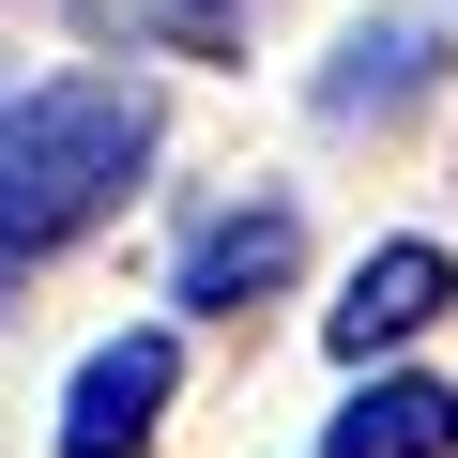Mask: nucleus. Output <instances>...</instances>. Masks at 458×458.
<instances>
[{"mask_svg":"<svg viewBox=\"0 0 458 458\" xmlns=\"http://www.w3.org/2000/svg\"><path fill=\"white\" fill-rule=\"evenodd\" d=\"M153 168V92L138 77H47L0 107V291L62 260L77 229H107Z\"/></svg>","mask_w":458,"mask_h":458,"instance_id":"1","label":"nucleus"},{"mask_svg":"<svg viewBox=\"0 0 458 458\" xmlns=\"http://www.w3.org/2000/svg\"><path fill=\"white\" fill-rule=\"evenodd\" d=\"M443 306H458V260H443V245H367L321 336H336V367L367 382V367H382V352H412V336H428Z\"/></svg>","mask_w":458,"mask_h":458,"instance_id":"2","label":"nucleus"},{"mask_svg":"<svg viewBox=\"0 0 458 458\" xmlns=\"http://www.w3.org/2000/svg\"><path fill=\"white\" fill-rule=\"evenodd\" d=\"M443 92V16H367V31H336V62H321V123H412Z\"/></svg>","mask_w":458,"mask_h":458,"instance_id":"3","label":"nucleus"},{"mask_svg":"<svg viewBox=\"0 0 458 458\" xmlns=\"http://www.w3.org/2000/svg\"><path fill=\"white\" fill-rule=\"evenodd\" d=\"M168 382H183V352H168V336H107V352L62 382V458H138V443H153V412H168Z\"/></svg>","mask_w":458,"mask_h":458,"instance_id":"4","label":"nucleus"},{"mask_svg":"<svg viewBox=\"0 0 458 458\" xmlns=\"http://www.w3.org/2000/svg\"><path fill=\"white\" fill-rule=\"evenodd\" d=\"M291 260H306V214H291V199H245V214L183 229L168 306H260V291H291Z\"/></svg>","mask_w":458,"mask_h":458,"instance_id":"5","label":"nucleus"},{"mask_svg":"<svg viewBox=\"0 0 458 458\" xmlns=\"http://www.w3.org/2000/svg\"><path fill=\"white\" fill-rule=\"evenodd\" d=\"M321 458H458V382H412V367L352 382L336 428H321Z\"/></svg>","mask_w":458,"mask_h":458,"instance_id":"6","label":"nucleus"},{"mask_svg":"<svg viewBox=\"0 0 458 458\" xmlns=\"http://www.w3.org/2000/svg\"><path fill=\"white\" fill-rule=\"evenodd\" d=\"M153 31L168 47H229V0H153Z\"/></svg>","mask_w":458,"mask_h":458,"instance_id":"7","label":"nucleus"}]
</instances>
